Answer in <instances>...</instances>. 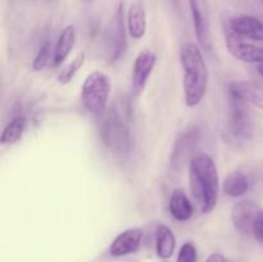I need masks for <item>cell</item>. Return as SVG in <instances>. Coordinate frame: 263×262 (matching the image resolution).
<instances>
[{"label":"cell","instance_id":"cell-18","mask_svg":"<svg viewBox=\"0 0 263 262\" xmlns=\"http://www.w3.org/2000/svg\"><path fill=\"white\" fill-rule=\"evenodd\" d=\"M176 248V236L167 225H159L156 231V252L161 259H168L174 256Z\"/></svg>","mask_w":263,"mask_h":262},{"label":"cell","instance_id":"cell-9","mask_svg":"<svg viewBox=\"0 0 263 262\" xmlns=\"http://www.w3.org/2000/svg\"><path fill=\"white\" fill-rule=\"evenodd\" d=\"M230 97L263 109V80H244L229 85Z\"/></svg>","mask_w":263,"mask_h":262},{"label":"cell","instance_id":"cell-28","mask_svg":"<svg viewBox=\"0 0 263 262\" xmlns=\"http://www.w3.org/2000/svg\"><path fill=\"white\" fill-rule=\"evenodd\" d=\"M261 3H262V5H263V0H261Z\"/></svg>","mask_w":263,"mask_h":262},{"label":"cell","instance_id":"cell-3","mask_svg":"<svg viewBox=\"0 0 263 262\" xmlns=\"http://www.w3.org/2000/svg\"><path fill=\"white\" fill-rule=\"evenodd\" d=\"M100 136L108 148L112 149L117 156L126 157L131 152V134L125 112L117 107H112L109 112H105L100 123Z\"/></svg>","mask_w":263,"mask_h":262},{"label":"cell","instance_id":"cell-16","mask_svg":"<svg viewBox=\"0 0 263 262\" xmlns=\"http://www.w3.org/2000/svg\"><path fill=\"white\" fill-rule=\"evenodd\" d=\"M74 43H76V28L73 25L66 26L59 35L55 48H54V66H59L68 58L72 49H73Z\"/></svg>","mask_w":263,"mask_h":262},{"label":"cell","instance_id":"cell-17","mask_svg":"<svg viewBox=\"0 0 263 262\" xmlns=\"http://www.w3.org/2000/svg\"><path fill=\"white\" fill-rule=\"evenodd\" d=\"M168 210L172 217L177 221H181V222L189 220L193 213H194V207H193L192 202L181 189L175 190L171 194L168 202Z\"/></svg>","mask_w":263,"mask_h":262},{"label":"cell","instance_id":"cell-27","mask_svg":"<svg viewBox=\"0 0 263 262\" xmlns=\"http://www.w3.org/2000/svg\"><path fill=\"white\" fill-rule=\"evenodd\" d=\"M159 262H170V261H168V259H161Z\"/></svg>","mask_w":263,"mask_h":262},{"label":"cell","instance_id":"cell-8","mask_svg":"<svg viewBox=\"0 0 263 262\" xmlns=\"http://www.w3.org/2000/svg\"><path fill=\"white\" fill-rule=\"evenodd\" d=\"M157 63V55L149 49H144L135 58L133 66V74H131V86L133 92L139 95L146 86L149 77L153 72Z\"/></svg>","mask_w":263,"mask_h":262},{"label":"cell","instance_id":"cell-4","mask_svg":"<svg viewBox=\"0 0 263 262\" xmlns=\"http://www.w3.org/2000/svg\"><path fill=\"white\" fill-rule=\"evenodd\" d=\"M202 140V131L198 126H190L182 131L175 140L167 166V175L172 181H176L184 174V170L190 164L197 154L195 151Z\"/></svg>","mask_w":263,"mask_h":262},{"label":"cell","instance_id":"cell-12","mask_svg":"<svg viewBox=\"0 0 263 262\" xmlns=\"http://www.w3.org/2000/svg\"><path fill=\"white\" fill-rule=\"evenodd\" d=\"M143 230L139 228H131L118 234L109 247V253L113 257H123L135 253L140 248Z\"/></svg>","mask_w":263,"mask_h":262},{"label":"cell","instance_id":"cell-2","mask_svg":"<svg viewBox=\"0 0 263 262\" xmlns=\"http://www.w3.org/2000/svg\"><path fill=\"white\" fill-rule=\"evenodd\" d=\"M180 63L182 68V89L185 104L197 107L204 98L208 87V68L199 46L186 43L180 50Z\"/></svg>","mask_w":263,"mask_h":262},{"label":"cell","instance_id":"cell-21","mask_svg":"<svg viewBox=\"0 0 263 262\" xmlns=\"http://www.w3.org/2000/svg\"><path fill=\"white\" fill-rule=\"evenodd\" d=\"M84 63H85V54L80 53L79 55H76L73 59H72L71 63L67 64V66L59 72L58 74L59 84H63V85L69 84V82L72 81V79L76 76L79 69L84 66Z\"/></svg>","mask_w":263,"mask_h":262},{"label":"cell","instance_id":"cell-22","mask_svg":"<svg viewBox=\"0 0 263 262\" xmlns=\"http://www.w3.org/2000/svg\"><path fill=\"white\" fill-rule=\"evenodd\" d=\"M51 44L49 41H46L45 44L40 46L37 54H36L35 59L32 62V69L33 71H43L49 63H50L51 59L54 58V55H51Z\"/></svg>","mask_w":263,"mask_h":262},{"label":"cell","instance_id":"cell-7","mask_svg":"<svg viewBox=\"0 0 263 262\" xmlns=\"http://www.w3.org/2000/svg\"><path fill=\"white\" fill-rule=\"evenodd\" d=\"M225 40L229 53L238 61L256 64L263 62V48L244 41V39L234 32L228 25L225 26Z\"/></svg>","mask_w":263,"mask_h":262},{"label":"cell","instance_id":"cell-15","mask_svg":"<svg viewBox=\"0 0 263 262\" xmlns=\"http://www.w3.org/2000/svg\"><path fill=\"white\" fill-rule=\"evenodd\" d=\"M127 32L134 40H140L146 33V10L143 2L138 0L128 7L126 14Z\"/></svg>","mask_w":263,"mask_h":262},{"label":"cell","instance_id":"cell-6","mask_svg":"<svg viewBox=\"0 0 263 262\" xmlns=\"http://www.w3.org/2000/svg\"><path fill=\"white\" fill-rule=\"evenodd\" d=\"M230 110L226 128L223 131L226 143L235 148H241L248 143L253 134V122L247 103L230 97Z\"/></svg>","mask_w":263,"mask_h":262},{"label":"cell","instance_id":"cell-10","mask_svg":"<svg viewBox=\"0 0 263 262\" xmlns=\"http://www.w3.org/2000/svg\"><path fill=\"white\" fill-rule=\"evenodd\" d=\"M261 208L253 200L244 199L236 203L231 211V221L236 230L243 235H249L253 230V223L256 221Z\"/></svg>","mask_w":263,"mask_h":262},{"label":"cell","instance_id":"cell-19","mask_svg":"<svg viewBox=\"0 0 263 262\" xmlns=\"http://www.w3.org/2000/svg\"><path fill=\"white\" fill-rule=\"evenodd\" d=\"M249 182L248 176L241 171H234L228 175L222 185V189L225 194L229 197H241L246 194L249 190Z\"/></svg>","mask_w":263,"mask_h":262},{"label":"cell","instance_id":"cell-1","mask_svg":"<svg viewBox=\"0 0 263 262\" xmlns=\"http://www.w3.org/2000/svg\"><path fill=\"white\" fill-rule=\"evenodd\" d=\"M189 185L200 213L215 210L218 200L220 179L215 161L208 154H197L189 164Z\"/></svg>","mask_w":263,"mask_h":262},{"label":"cell","instance_id":"cell-5","mask_svg":"<svg viewBox=\"0 0 263 262\" xmlns=\"http://www.w3.org/2000/svg\"><path fill=\"white\" fill-rule=\"evenodd\" d=\"M110 91L112 84L107 73L102 71L90 72L81 87V102L85 109L97 117L104 116L107 112Z\"/></svg>","mask_w":263,"mask_h":262},{"label":"cell","instance_id":"cell-13","mask_svg":"<svg viewBox=\"0 0 263 262\" xmlns=\"http://www.w3.org/2000/svg\"><path fill=\"white\" fill-rule=\"evenodd\" d=\"M126 31H127V22H126V13H125V4L123 2H120L117 10H116V26L115 32L110 38L109 44V59L110 62H115L122 55V53L126 49Z\"/></svg>","mask_w":263,"mask_h":262},{"label":"cell","instance_id":"cell-11","mask_svg":"<svg viewBox=\"0 0 263 262\" xmlns=\"http://www.w3.org/2000/svg\"><path fill=\"white\" fill-rule=\"evenodd\" d=\"M189 7L198 43L203 49L211 50L212 49V39H211L210 18H208L207 10L204 9L200 0H189Z\"/></svg>","mask_w":263,"mask_h":262},{"label":"cell","instance_id":"cell-24","mask_svg":"<svg viewBox=\"0 0 263 262\" xmlns=\"http://www.w3.org/2000/svg\"><path fill=\"white\" fill-rule=\"evenodd\" d=\"M252 234H253L254 239L263 246V208L262 210H259L258 215H257L256 221H254L253 223V230H252Z\"/></svg>","mask_w":263,"mask_h":262},{"label":"cell","instance_id":"cell-25","mask_svg":"<svg viewBox=\"0 0 263 262\" xmlns=\"http://www.w3.org/2000/svg\"><path fill=\"white\" fill-rule=\"evenodd\" d=\"M204 262H229V261L226 259V257L223 256V254L218 253V252H215V253H211Z\"/></svg>","mask_w":263,"mask_h":262},{"label":"cell","instance_id":"cell-23","mask_svg":"<svg viewBox=\"0 0 263 262\" xmlns=\"http://www.w3.org/2000/svg\"><path fill=\"white\" fill-rule=\"evenodd\" d=\"M197 259L198 253L194 244L192 241H186L185 244H182V247L179 251V254H177L176 262H197Z\"/></svg>","mask_w":263,"mask_h":262},{"label":"cell","instance_id":"cell-14","mask_svg":"<svg viewBox=\"0 0 263 262\" xmlns=\"http://www.w3.org/2000/svg\"><path fill=\"white\" fill-rule=\"evenodd\" d=\"M228 26L243 39L263 41V22L253 15H236L228 22Z\"/></svg>","mask_w":263,"mask_h":262},{"label":"cell","instance_id":"cell-26","mask_svg":"<svg viewBox=\"0 0 263 262\" xmlns=\"http://www.w3.org/2000/svg\"><path fill=\"white\" fill-rule=\"evenodd\" d=\"M257 71H258L259 76H261L262 79H263V62H262V63L257 64Z\"/></svg>","mask_w":263,"mask_h":262},{"label":"cell","instance_id":"cell-20","mask_svg":"<svg viewBox=\"0 0 263 262\" xmlns=\"http://www.w3.org/2000/svg\"><path fill=\"white\" fill-rule=\"evenodd\" d=\"M26 126H27V120H26L25 116L14 117L3 130L2 136H0V143L3 145H13L17 141H20L23 138Z\"/></svg>","mask_w":263,"mask_h":262}]
</instances>
